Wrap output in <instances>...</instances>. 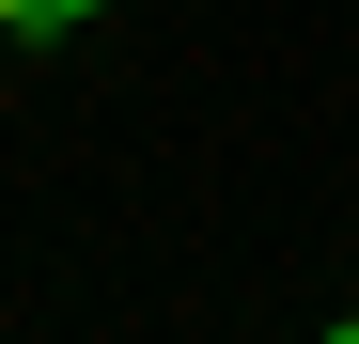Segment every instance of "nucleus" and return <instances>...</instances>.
<instances>
[{
  "label": "nucleus",
  "instance_id": "obj_1",
  "mask_svg": "<svg viewBox=\"0 0 359 344\" xmlns=\"http://www.w3.org/2000/svg\"><path fill=\"white\" fill-rule=\"evenodd\" d=\"M94 16H109V0H32V47H79Z\"/></svg>",
  "mask_w": 359,
  "mask_h": 344
},
{
  "label": "nucleus",
  "instance_id": "obj_2",
  "mask_svg": "<svg viewBox=\"0 0 359 344\" xmlns=\"http://www.w3.org/2000/svg\"><path fill=\"white\" fill-rule=\"evenodd\" d=\"M0 32H32V0H0Z\"/></svg>",
  "mask_w": 359,
  "mask_h": 344
}]
</instances>
